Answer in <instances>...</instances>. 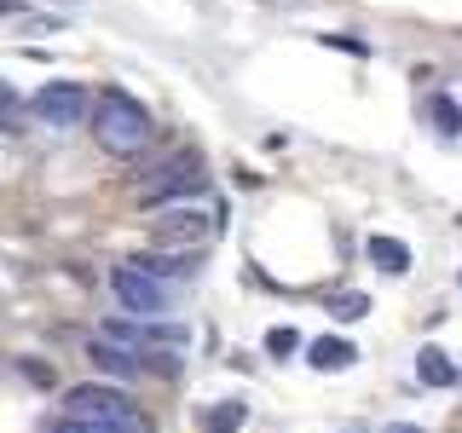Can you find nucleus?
Segmentation results:
<instances>
[{
	"mask_svg": "<svg viewBox=\"0 0 462 433\" xmlns=\"http://www.w3.org/2000/svg\"><path fill=\"white\" fill-rule=\"evenodd\" d=\"M365 312H370L365 295H336L329 300V318H336V324H353V318H365Z\"/></svg>",
	"mask_w": 462,
	"mask_h": 433,
	"instance_id": "2eb2a0df",
	"label": "nucleus"
},
{
	"mask_svg": "<svg viewBox=\"0 0 462 433\" xmlns=\"http://www.w3.org/2000/svg\"><path fill=\"white\" fill-rule=\"evenodd\" d=\"M307 364H312V370H324V375L353 370V364H358V346H353V341H341V336H324V341H312V346H307Z\"/></svg>",
	"mask_w": 462,
	"mask_h": 433,
	"instance_id": "1a4fd4ad",
	"label": "nucleus"
},
{
	"mask_svg": "<svg viewBox=\"0 0 462 433\" xmlns=\"http://www.w3.org/2000/svg\"><path fill=\"white\" fill-rule=\"evenodd\" d=\"M87 127H93V139L105 144L110 156H139L144 144H151V134H156L151 110H144L134 93H122V87L98 93V105L87 110Z\"/></svg>",
	"mask_w": 462,
	"mask_h": 433,
	"instance_id": "f257e3e1",
	"label": "nucleus"
},
{
	"mask_svg": "<svg viewBox=\"0 0 462 433\" xmlns=\"http://www.w3.org/2000/svg\"><path fill=\"white\" fill-rule=\"evenodd\" d=\"M12 6H18V0H0V12H12Z\"/></svg>",
	"mask_w": 462,
	"mask_h": 433,
	"instance_id": "6ab92c4d",
	"label": "nucleus"
},
{
	"mask_svg": "<svg viewBox=\"0 0 462 433\" xmlns=\"http://www.w3.org/2000/svg\"><path fill=\"white\" fill-rule=\"evenodd\" d=\"M64 416H81V422H144L139 404L110 382H76L64 393Z\"/></svg>",
	"mask_w": 462,
	"mask_h": 433,
	"instance_id": "7ed1b4c3",
	"label": "nucleus"
},
{
	"mask_svg": "<svg viewBox=\"0 0 462 433\" xmlns=\"http://www.w3.org/2000/svg\"><path fill=\"white\" fill-rule=\"evenodd\" d=\"M266 346H272V353H295V346H300V336H295V329H272V336H266Z\"/></svg>",
	"mask_w": 462,
	"mask_h": 433,
	"instance_id": "f3484780",
	"label": "nucleus"
},
{
	"mask_svg": "<svg viewBox=\"0 0 462 433\" xmlns=\"http://www.w3.org/2000/svg\"><path fill=\"white\" fill-rule=\"evenodd\" d=\"M87 358H93V370H98V375H122V382H134V375L144 370V364H139V353H127V346H116V341H105V336L87 341Z\"/></svg>",
	"mask_w": 462,
	"mask_h": 433,
	"instance_id": "6e6552de",
	"label": "nucleus"
},
{
	"mask_svg": "<svg viewBox=\"0 0 462 433\" xmlns=\"http://www.w3.org/2000/svg\"><path fill=\"white\" fill-rule=\"evenodd\" d=\"M98 336L116 341V346H127V353H156V341H162V329H151L144 318H127V312H116L98 324Z\"/></svg>",
	"mask_w": 462,
	"mask_h": 433,
	"instance_id": "0eeeda50",
	"label": "nucleus"
},
{
	"mask_svg": "<svg viewBox=\"0 0 462 433\" xmlns=\"http://www.w3.org/2000/svg\"><path fill=\"white\" fill-rule=\"evenodd\" d=\"M202 185H208V173H202V156L197 151H180V156H168L162 168H151V180L139 185V202L144 208H173V197H197Z\"/></svg>",
	"mask_w": 462,
	"mask_h": 433,
	"instance_id": "f03ea898",
	"label": "nucleus"
},
{
	"mask_svg": "<svg viewBox=\"0 0 462 433\" xmlns=\"http://www.w3.org/2000/svg\"><path fill=\"white\" fill-rule=\"evenodd\" d=\"M382 433H422V428H411V422H393V428H382Z\"/></svg>",
	"mask_w": 462,
	"mask_h": 433,
	"instance_id": "a211bd4d",
	"label": "nucleus"
},
{
	"mask_svg": "<svg viewBox=\"0 0 462 433\" xmlns=\"http://www.w3.org/2000/svg\"><path fill=\"white\" fill-rule=\"evenodd\" d=\"M365 254L375 260V272H387V278H404V272H411V249H404L399 237H382V231H375L365 243Z\"/></svg>",
	"mask_w": 462,
	"mask_h": 433,
	"instance_id": "9d476101",
	"label": "nucleus"
},
{
	"mask_svg": "<svg viewBox=\"0 0 462 433\" xmlns=\"http://www.w3.org/2000/svg\"><path fill=\"white\" fill-rule=\"evenodd\" d=\"M416 382H422V387H451V382H457L451 353H439V346H422V353H416Z\"/></svg>",
	"mask_w": 462,
	"mask_h": 433,
	"instance_id": "f8f14e48",
	"label": "nucleus"
},
{
	"mask_svg": "<svg viewBox=\"0 0 462 433\" xmlns=\"http://www.w3.org/2000/svg\"><path fill=\"white\" fill-rule=\"evenodd\" d=\"M243 422H249V410H243V404H214V410L202 416V428H208V433H237Z\"/></svg>",
	"mask_w": 462,
	"mask_h": 433,
	"instance_id": "4468645a",
	"label": "nucleus"
},
{
	"mask_svg": "<svg viewBox=\"0 0 462 433\" xmlns=\"http://www.w3.org/2000/svg\"><path fill=\"white\" fill-rule=\"evenodd\" d=\"M208 237H220V214L214 208H168L156 220V249H202Z\"/></svg>",
	"mask_w": 462,
	"mask_h": 433,
	"instance_id": "423d86ee",
	"label": "nucleus"
},
{
	"mask_svg": "<svg viewBox=\"0 0 462 433\" xmlns=\"http://www.w3.org/2000/svg\"><path fill=\"white\" fill-rule=\"evenodd\" d=\"M457 283H462V272H457Z\"/></svg>",
	"mask_w": 462,
	"mask_h": 433,
	"instance_id": "aec40b11",
	"label": "nucleus"
},
{
	"mask_svg": "<svg viewBox=\"0 0 462 433\" xmlns=\"http://www.w3.org/2000/svg\"><path fill=\"white\" fill-rule=\"evenodd\" d=\"M134 266L144 272V278L168 283V278H191V272H197V254H134Z\"/></svg>",
	"mask_w": 462,
	"mask_h": 433,
	"instance_id": "9b49d317",
	"label": "nucleus"
},
{
	"mask_svg": "<svg viewBox=\"0 0 462 433\" xmlns=\"http://www.w3.org/2000/svg\"><path fill=\"white\" fill-rule=\"evenodd\" d=\"M23 110H29V105H23L18 93H12L6 81H0V127H6V134H12V127H18V115H23Z\"/></svg>",
	"mask_w": 462,
	"mask_h": 433,
	"instance_id": "dca6fc26",
	"label": "nucleus"
},
{
	"mask_svg": "<svg viewBox=\"0 0 462 433\" xmlns=\"http://www.w3.org/2000/svg\"><path fill=\"white\" fill-rule=\"evenodd\" d=\"M93 98H87V81H41L29 93V115H41L47 127H81Z\"/></svg>",
	"mask_w": 462,
	"mask_h": 433,
	"instance_id": "20e7f679",
	"label": "nucleus"
},
{
	"mask_svg": "<svg viewBox=\"0 0 462 433\" xmlns=\"http://www.w3.org/2000/svg\"><path fill=\"white\" fill-rule=\"evenodd\" d=\"M110 289H116V300H122V312H127V318H144V324H156V318L168 312V283L144 278L134 260L110 272Z\"/></svg>",
	"mask_w": 462,
	"mask_h": 433,
	"instance_id": "39448f33",
	"label": "nucleus"
},
{
	"mask_svg": "<svg viewBox=\"0 0 462 433\" xmlns=\"http://www.w3.org/2000/svg\"><path fill=\"white\" fill-rule=\"evenodd\" d=\"M47 433H151V422H81V416H52Z\"/></svg>",
	"mask_w": 462,
	"mask_h": 433,
	"instance_id": "ddd939ff",
	"label": "nucleus"
}]
</instances>
